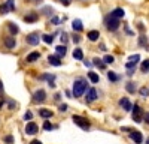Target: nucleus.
Here are the masks:
<instances>
[{"label": "nucleus", "mask_w": 149, "mask_h": 144, "mask_svg": "<svg viewBox=\"0 0 149 144\" xmlns=\"http://www.w3.org/2000/svg\"><path fill=\"white\" fill-rule=\"evenodd\" d=\"M88 89V81L85 78H78L76 81H73V87H72V93L74 98H81V96L86 92Z\"/></svg>", "instance_id": "f257e3e1"}, {"label": "nucleus", "mask_w": 149, "mask_h": 144, "mask_svg": "<svg viewBox=\"0 0 149 144\" xmlns=\"http://www.w3.org/2000/svg\"><path fill=\"white\" fill-rule=\"evenodd\" d=\"M104 26H106V29H107L109 32H116V30L119 29V26H121V23H119V20L107 15V17L104 18Z\"/></svg>", "instance_id": "f03ea898"}, {"label": "nucleus", "mask_w": 149, "mask_h": 144, "mask_svg": "<svg viewBox=\"0 0 149 144\" xmlns=\"http://www.w3.org/2000/svg\"><path fill=\"white\" fill-rule=\"evenodd\" d=\"M40 39H42V36L39 35V32H33V33L27 35L26 42H27L29 45H31V47H36V45H39Z\"/></svg>", "instance_id": "7ed1b4c3"}, {"label": "nucleus", "mask_w": 149, "mask_h": 144, "mask_svg": "<svg viewBox=\"0 0 149 144\" xmlns=\"http://www.w3.org/2000/svg\"><path fill=\"white\" fill-rule=\"evenodd\" d=\"M72 119H73V122L76 123L79 128H82V129H85V131H88V129H90V126H91L88 120H86L85 117H82V116H73Z\"/></svg>", "instance_id": "20e7f679"}, {"label": "nucleus", "mask_w": 149, "mask_h": 144, "mask_svg": "<svg viewBox=\"0 0 149 144\" xmlns=\"http://www.w3.org/2000/svg\"><path fill=\"white\" fill-rule=\"evenodd\" d=\"M131 111H133V120H134L136 123H140L142 120H143L142 117L145 116V114H143V111H142V108H140L137 104H134V105H133V108H131Z\"/></svg>", "instance_id": "39448f33"}, {"label": "nucleus", "mask_w": 149, "mask_h": 144, "mask_svg": "<svg viewBox=\"0 0 149 144\" xmlns=\"http://www.w3.org/2000/svg\"><path fill=\"white\" fill-rule=\"evenodd\" d=\"M45 99H46V93L43 89H39L33 93V101L36 104H42V102H45Z\"/></svg>", "instance_id": "423d86ee"}, {"label": "nucleus", "mask_w": 149, "mask_h": 144, "mask_svg": "<svg viewBox=\"0 0 149 144\" xmlns=\"http://www.w3.org/2000/svg\"><path fill=\"white\" fill-rule=\"evenodd\" d=\"M3 45L8 48V50H14V48L17 47V39L14 38V36H6V38L3 39Z\"/></svg>", "instance_id": "0eeeda50"}, {"label": "nucleus", "mask_w": 149, "mask_h": 144, "mask_svg": "<svg viewBox=\"0 0 149 144\" xmlns=\"http://www.w3.org/2000/svg\"><path fill=\"white\" fill-rule=\"evenodd\" d=\"M97 98H98V92L94 87H91V89H88V93L85 96V102H94Z\"/></svg>", "instance_id": "6e6552de"}, {"label": "nucleus", "mask_w": 149, "mask_h": 144, "mask_svg": "<svg viewBox=\"0 0 149 144\" xmlns=\"http://www.w3.org/2000/svg\"><path fill=\"white\" fill-rule=\"evenodd\" d=\"M37 131H39V126H37L36 123H33V122L27 123V126H26V134L27 135H36Z\"/></svg>", "instance_id": "1a4fd4ad"}, {"label": "nucleus", "mask_w": 149, "mask_h": 144, "mask_svg": "<svg viewBox=\"0 0 149 144\" xmlns=\"http://www.w3.org/2000/svg\"><path fill=\"white\" fill-rule=\"evenodd\" d=\"M130 138H131L136 144H140V143H143V135L140 134L139 131H131V132H130Z\"/></svg>", "instance_id": "9d476101"}, {"label": "nucleus", "mask_w": 149, "mask_h": 144, "mask_svg": "<svg viewBox=\"0 0 149 144\" xmlns=\"http://www.w3.org/2000/svg\"><path fill=\"white\" fill-rule=\"evenodd\" d=\"M109 15H110V17H113V18H116V20H121L124 15H125V11H124L122 8H115Z\"/></svg>", "instance_id": "9b49d317"}, {"label": "nucleus", "mask_w": 149, "mask_h": 144, "mask_svg": "<svg viewBox=\"0 0 149 144\" xmlns=\"http://www.w3.org/2000/svg\"><path fill=\"white\" fill-rule=\"evenodd\" d=\"M37 20H39V14H36V12H30V14H27L26 17H24V21L29 23V24H33Z\"/></svg>", "instance_id": "f8f14e48"}, {"label": "nucleus", "mask_w": 149, "mask_h": 144, "mask_svg": "<svg viewBox=\"0 0 149 144\" xmlns=\"http://www.w3.org/2000/svg\"><path fill=\"white\" fill-rule=\"evenodd\" d=\"M48 62L51 63L52 66H61V59L57 56V54H51V56H48Z\"/></svg>", "instance_id": "ddd939ff"}, {"label": "nucleus", "mask_w": 149, "mask_h": 144, "mask_svg": "<svg viewBox=\"0 0 149 144\" xmlns=\"http://www.w3.org/2000/svg\"><path fill=\"white\" fill-rule=\"evenodd\" d=\"M119 105H121L125 111H130L131 108H133V107H131L133 104L130 102V99H128V98H121V99H119Z\"/></svg>", "instance_id": "4468645a"}, {"label": "nucleus", "mask_w": 149, "mask_h": 144, "mask_svg": "<svg viewBox=\"0 0 149 144\" xmlns=\"http://www.w3.org/2000/svg\"><path fill=\"white\" fill-rule=\"evenodd\" d=\"M39 59H40V53L39 51H33V53H30L26 57V62L27 63H33V62H36V60H39Z\"/></svg>", "instance_id": "2eb2a0df"}, {"label": "nucleus", "mask_w": 149, "mask_h": 144, "mask_svg": "<svg viewBox=\"0 0 149 144\" xmlns=\"http://www.w3.org/2000/svg\"><path fill=\"white\" fill-rule=\"evenodd\" d=\"M86 38H88L91 42H95V41H98V38H100V32L98 30H91V32L86 33Z\"/></svg>", "instance_id": "dca6fc26"}, {"label": "nucleus", "mask_w": 149, "mask_h": 144, "mask_svg": "<svg viewBox=\"0 0 149 144\" xmlns=\"http://www.w3.org/2000/svg\"><path fill=\"white\" fill-rule=\"evenodd\" d=\"M39 116H40L42 119L48 120V119H51V117L54 116V113H52L51 110H46V108H40V110H39Z\"/></svg>", "instance_id": "f3484780"}, {"label": "nucleus", "mask_w": 149, "mask_h": 144, "mask_svg": "<svg viewBox=\"0 0 149 144\" xmlns=\"http://www.w3.org/2000/svg\"><path fill=\"white\" fill-rule=\"evenodd\" d=\"M8 30H9V33H10L12 36H15V35L19 33V27L17 26L15 23H8Z\"/></svg>", "instance_id": "a211bd4d"}, {"label": "nucleus", "mask_w": 149, "mask_h": 144, "mask_svg": "<svg viewBox=\"0 0 149 144\" xmlns=\"http://www.w3.org/2000/svg\"><path fill=\"white\" fill-rule=\"evenodd\" d=\"M72 29H73L74 32H82V30H84V24H82V21H81V20H73V23H72Z\"/></svg>", "instance_id": "6ab92c4d"}, {"label": "nucleus", "mask_w": 149, "mask_h": 144, "mask_svg": "<svg viewBox=\"0 0 149 144\" xmlns=\"http://www.w3.org/2000/svg\"><path fill=\"white\" fill-rule=\"evenodd\" d=\"M107 80H109L110 83L115 84V83H118V81L121 80V75H118V74H115V72L110 71V72H107Z\"/></svg>", "instance_id": "aec40b11"}, {"label": "nucleus", "mask_w": 149, "mask_h": 144, "mask_svg": "<svg viewBox=\"0 0 149 144\" xmlns=\"http://www.w3.org/2000/svg\"><path fill=\"white\" fill-rule=\"evenodd\" d=\"M55 51H57V56L61 59V57H64V56H66V53H67V47H66V45H58V47L55 48Z\"/></svg>", "instance_id": "412c9836"}, {"label": "nucleus", "mask_w": 149, "mask_h": 144, "mask_svg": "<svg viewBox=\"0 0 149 144\" xmlns=\"http://www.w3.org/2000/svg\"><path fill=\"white\" fill-rule=\"evenodd\" d=\"M73 59L74 60H84V51L81 48H74L73 50Z\"/></svg>", "instance_id": "4be33fe9"}, {"label": "nucleus", "mask_w": 149, "mask_h": 144, "mask_svg": "<svg viewBox=\"0 0 149 144\" xmlns=\"http://www.w3.org/2000/svg\"><path fill=\"white\" fill-rule=\"evenodd\" d=\"M125 90H127L128 93L134 95V92H136V84H134L133 81H128V83L125 84Z\"/></svg>", "instance_id": "5701e85b"}, {"label": "nucleus", "mask_w": 149, "mask_h": 144, "mask_svg": "<svg viewBox=\"0 0 149 144\" xmlns=\"http://www.w3.org/2000/svg\"><path fill=\"white\" fill-rule=\"evenodd\" d=\"M39 80H40V81H45V80H46L48 83H51V81L55 80V75H52V74H43V75L39 77Z\"/></svg>", "instance_id": "b1692460"}, {"label": "nucleus", "mask_w": 149, "mask_h": 144, "mask_svg": "<svg viewBox=\"0 0 149 144\" xmlns=\"http://www.w3.org/2000/svg\"><path fill=\"white\" fill-rule=\"evenodd\" d=\"M88 78L91 80V83H98V81H100V77H98L95 72H93V71L88 72Z\"/></svg>", "instance_id": "393cba45"}, {"label": "nucleus", "mask_w": 149, "mask_h": 144, "mask_svg": "<svg viewBox=\"0 0 149 144\" xmlns=\"http://www.w3.org/2000/svg\"><path fill=\"white\" fill-rule=\"evenodd\" d=\"M140 71L143 72V74H148V72H149V59L145 60V62H142V65H140Z\"/></svg>", "instance_id": "a878e982"}, {"label": "nucleus", "mask_w": 149, "mask_h": 144, "mask_svg": "<svg viewBox=\"0 0 149 144\" xmlns=\"http://www.w3.org/2000/svg\"><path fill=\"white\" fill-rule=\"evenodd\" d=\"M42 41H43L45 44L51 45V44L54 42V36H52V35H42Z\"/></svg>", "instance_id": "bb28decb"}, {"label": "nucleus", "mask_w": 149, "mask_h": 144, "mask_svg": "<svg viewBox=\"0 0 149 144\" xmlns=\"http://www.w3.org/2000/svg\"><path fill=\"white\" fill-rule=\"evenodd\" d=\"M139 47L148 48V38H146L145 35H140V38H139Z\"/></svg>", "instance_id": "cd10ccee"}, {"label": "nucleus", "mask_w": 149, "mask_h": 144, "mask_svg": "<svg viewBox=\"0 0 149 144\" xmlns=\"http://www.w3.org/2000/svg\"><path fill=\"white\" fill-rule=\"evenodd\" d=\"M93 63H94L95 66H98L100 69H106V63H104V62H102L100 59H94V60H93Z\"/></svg>", "instance_id": "c85d7f7f"}, {"label": "nucleus", "mask_w": 149, "mask_h": 144, "mask_svg": "<svg viewBox=\"0 0 149 144\" xmlns=\"http://www.w3.org/2000/svg\"><path fill=\"white\" fill-rule=\"evenodd\" d=\"M42 14L46 15V17H49V15H52V14H54V9H52L51 6H45L43 11H42Z\"/></svg>", "instance_id": "c756f323"}, {"label": "nucleus", "mask_w": 149, "mask_h": 144, "mask_svg": "<svg viewBox=\"0 0 149 144\" xmlns=\"http://www.w3.org/2000/svg\"><path fill=\"white\" fill-rule=\"evenodd\" d=\"M54 128H55V126L49 122V120H45V122H43V129H45V131H52Z\"/></svg>", "instance_id": "7c9ffc66"}, {"label": "nucleus", "mask_w": 149, "mask_h": 144, "mask_svg": "<svg viewBox=\"0 0 149 144\" xmlns=\"http://www.w3.org/2000/svg\"><path fill=\"white\" fill-rule=\"evenodd\" d=\"M139 60H140V56H139V54H133V56L128 57V62H133V63H136V65L139 63Z\"/></svg>", "instance_id": "2f4dec72"}, {"label": "nucleus", "mask_w": 149, "mask_h": 144, "mask_svg": "<svg viewBox=\"0 0 149 144\" xmlns=\"http://www.w3.org/2000/svg\"><path fill=\"white\" fill-rule=\"evenodd\" d=\"M6 5H8V8H9V12H14V11H15V0H8Z\"/></svg>", "instance_id": "473e14b6"}, {"label": "nucleus", "mask_w": 149, "mask_h": 144, "mask_svg": "<svg viewBox=\"0 0 149 144\" xmlns=\"http://www.w3.org/2000/svg\"><path fill=\"white\" fill-rule=\"evenodd\" d=\"M103 62L106 63V65H109V63H113L115 62V59H113V56H104V59H103Z\"/></svg>", "instance_id": "72a5a7b5"}, {"label": "nucleus", "mask_w": 149, "mask_h": 144, "mask_svg": "<svg viewBox=\"0 0 149 144\" xmlns=\"http://www.w3.org/2000/svg\"><path fill=\"white\" fill-rule=\"evenodd\" d=\"M8 12H9V8H8V5H6V3L0 5V14L5 15V14H8Z\"/></svg>", "instance_id": "f704fd0d"}, {"label": "nucleus", "mask_w": 149, "mask_h": 144, "mask_svg": "<svg viewBox=\"0 0 149 144\" xmlns=\"http://www.w3.org/2000/svg\"><path fill=\"white\" fill-rule=\"evenodd\" d=\"M60 39H61V44L66 45V44H67V41H69V38H67V33H64V32H63V33H61V38H60Z\"/></svg>", "instance_id": "c9c22d12"}, {"label": "nucleus", "mask_w": 149, "mask_h": 144, "mask_svg": "<svg viewBox=\"0 0 149 144\" xmlns=\"http://www.w3.org/2000/svg\"><path fill=\"white\" fill-rule=\"evenodd\" d=\"M33 119V113L29 110V111H26V114H24V120H26V122H27V120H29V122H30V120Z\"/></svg>", "instance_id": "e433bc0d"}, {"label": "nucleus", "mask_w": 149, "mask_h": 144, "mask_svg": "<svg viewBox=\"0 0 149 144\" xmlns=\"http://www.w3.org/2000/svg\"><path fill=\"white\" fill-rule=\"evenodd\" d=\"M3 141H5L6 144H12V143H14V137H12V135H6V137L3 138Z\"/></svg>", "instance_id": "4c0bfd02"}, {"label": "nucleus", "mask_w": 149, "mask_h": 144, "mask_svg": "<svg viewBox=\"0 0 149 144\" xmlns=\"http://www.w3.org/2000/svg\"><path fill=\"white\" fill-rule=\"evenodd\" d=\"M140 95L142 96H149V87H142L140 89Z\"/></svg>", "instance_id": "58836bf2"}, {"label": "nucleus", "mask_w": 149, "mask_h": 144, "mask_svg": "<svg viewBox=\"0 0 149 144\" xmlns=\"http://www.w3.org/2000/svg\"><path fill=\"white\" fill-rule=\"evenodd\" d=\"M67 108H69V107H67V104H60V105H58V110H60L61 113L67 111Z\"/></svg>", "instance_id": "ea45409f"}, {"label": "nucleus", "mask_w": 149, "mask_h": 144, "mask_svg": "<svg viewBox=\"0 0 149 144\" xmlns=\"http://www.w3.org/2000/svg\"><path fill=\"white\" fill-rule=\"evenodd\" d=\"M125 68H127V69H136V63H133V62H127Z\"/></svg>", "instance_id": "a19ab883"}, {"label": "nucleus", "mask_w": 149, "mask_h": 144, "mask_svg": "<svg viewBox=\"0 0 149 144\" xmlns=\"http://www.w3.org/2000/svg\"><path fill=\"white\" fill-rule=\"evenodd\" d=\"M73 42L74 44H79L81 42V36L79 35H73Z\"/></svg>", "instance_id": "79ce46f5"}, {"label": "nucleus", "mask_w": 149, "mask_h": 144, "mask_svg": "<svg viewBox=\"0 0 149 144\" xmlns=\"http://www.w3.org/2000/svg\"><path fill=\"white\" fill-rule=\"evenodd\" d=\"M8 104H9V110H14V108H15V107H17V104H15V102H14V101H9V102H8Z\"/></svg>", "instance_id": "37998d69"}, {"label": "nucleus", "mask_w": 149, "mask_h": 144, "mask_svg": "<svg viewBox=\"0 0 149 144\" xmlns=\"http://www.w3.org/2000/svg\"><path fill=\"white\" fill-rule=\"evenodd\" d=\"M51 23H52V24H60V18H58V17H52Z\"/></svg>", "instance_id": "c03bdc74"}, {"label": "nucleus", "mask_w": 149, "mask_h": 144, "mask_svg": "<svg viewBox=\"0 0 149 144\" xmlns=\"http://www.w3.org/2000/svg\"><path fill=\"white\" fill-rule=\"evenodd\" d=\"M143 120H145V123H146V125H149V113H146V114L143 116Z\"/></svg>", "instance_id": "a18cd8bd"}, {"label": "nucleus", "mask_w": 149, "mask_h": 144, "mask_svg": "<svg viewBox=\"0 0 149 144\" xmlns=\"http://www.w3.org/2000/svg\"><path fill=\"white\" fill-rule=\"evenodd\" d=\"M60 2L63 3L64 6H69V5H70V2H72V0H60Z\"/></svg>", "instance_id": "49530a36"}, {"label": "nucleus", "mask_w": 149, "mask_h": 144, "mask_svg": "<svg viewBox=\"0 0 149 144\" xmlns=\"http://www.w3.org/2000/svg\"><path fill=\"white\" fill-rule=\"evenodd\" d=\"M3 92H5V89H3V83H2V80H0V96L3 95Z\"/></svg>", "instance_id": "de8ad7c7"}, {"label": "nucleus", "mask_w": 149, "mask_h": 144, "mask_svg": "<svg viewBox=\"0 0 149 144\" xmlns=\"http://www.w3.org/2000/svg\"><path fill=\"white\" fill-rule=\"evenodd\" d=\"M30 144H43V143H42V141H39V140H33Z\"/></svg>", "instance_id": "09e8293b"}, {"label": "nucleus", "mask_w": 149, "mask_h": 144, "mask_svg": "<svg viewBox=\"0 0 149 144\" xmlns=\"http://www.w3.org/2000/svg\"><path fill=\"white\" fill-rule=\"evenodd\" d=\"M84 65H85V66H88V68H91V66H93L90 62H86V60H84Z\"/></svg>", "instance_id": "8fccbe9b"}, {"label": "nucleus", "mask_w": 149, "mask_h": 144, "mask_svg": "<svg viewBox=\"0 0 149 144\" xmlns=\"http://www.w3.org/2000/svg\"><path fill=\"white\" fill-rule=\"evenodd\" d=\"M122 131H124V132H130V128H127V126H124V128H122Z\"/></svg>", "instance_id": "3c124183"}, {"label": "nucleus", "mask_w": 149, "mask_h": 144, "mask_svg": "<svg viewBox=\"0 0 149 144\" xmlns=\"http://www.w3.org/2000/svg\"><path fill=\"white\" fill-rule=\"evenodd\" d=\"M3 105H5V101H0V108H3Z\"/></svg>", "instance_id": "603ef678"}, {"label": "nucleus", "mask_w": 149, "mask_h": 144, "mask_svg": "<svg viewBox=\"0 0 149 144\" xmlns=\"http://www.w3.org/2000/svg\"><path fill=\"white\" fill-rule=\"evenodd\" d=\"M145 143H146V144H149V138H146V141H145Z\"/></svg>", "instance_id": "864d4df0"}]
</instances>
